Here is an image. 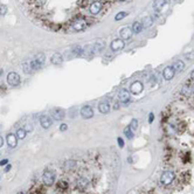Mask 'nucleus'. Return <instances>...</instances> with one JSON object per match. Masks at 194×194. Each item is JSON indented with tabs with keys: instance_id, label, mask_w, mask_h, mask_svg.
Wrapping results in <instances>:
<instances>
[{
	"instance_id": "c9c22d12",
	"label": "nucleus",
	"mask_w": 194,
	"mask_h": 194,
	"mask_svg": "<svg viewBox=\"0 0 194 194\" xmlns=\"http://www.w3.org/2000/svg\"><path fill=\"white\" fill-rule=\"evenodd\" d=\"M185 57L187 60H194V53H188V54L185 55Z\"/></svg>"
},
{
	"instance_id": "8fccbe9b",
	"label": "nucleus",
	"mask_w": 194,
	"mask_h": 194,
	"mask_svg": "<svg viewBox=\"0 0 194 194\" xmlns=\"http://www.w3.org/2000/svg\"><path fill=\"white\" fill-rule=\"evenodd\" d=\"M120 1H124V0H120Z\"/></svg>"
},
{
	"instance_id": "20e7f679",
	"label": "nucleus",
	"mask_w": 194,
	"mask_h": 194,
	"mask_svg": "<svg viewBox=\"0 0 194 194\" xmlns=\"http://www.w3.org/2000/svg\"><path fill=\"white\" fill-rule=\"evenodd\" d=\"M20 82H21V78H20L19 74L13 71V73H9L7 75V83L11 87H18Z\"/></svg>"
},
{
	"instance_id": "e433bc0d",
	"label": "nucleus",
	"mask_w": 194,
	"mask_h": 194,
	"mask_svg": "<svg viewBox=\"0 0 194 194\" xmlns=\"http://www.w3.org/2000/svg\"><path fill=\"white\" fill-rule=\"evenodd\" d=\"M36 192H37V194H46L45 188H42V187H41V188H39Z\"/></svg>"
},
{
	"instance_id": "39448f33",
	"label": "nucleus",
	"mask_w": 194,
	"mask_h": 194,
	"mask_svg": "<svg viewBox=\"0 0 194 194\" xmlns=\"http://www.w3.org/2000/svg\"><path fill=\"white\" fill-rule=\"evenodd\" d=\"M111 49L113 52H118V50H122L124 48V41L122 39H115L113 41L111 42Z\"/></svg>"
},
{
	"instance_id": "58836bf2",
	"label": "nucleus",
	"mask_w": 194,
	"mask_h": 194,
	"mask_svg": "<svg viewBox=\"0 0 194 194\" xmlns=\"http://www.w3.org/2000/svg\"><path fill=\"white\" fill-rule=\"evenodd\" d=\"M118 145H120V147H123V146H124V142H123L122 138H118Z\"/></svg>"
},
{
	"instance_id": "09e8293b",
	"label": "nucleus",
	"mask_w": 194,
	"mask_h": 194,
	"mask_svg": "<svg viewBox=\"0 0 194 194\" xmlns=\"http://www.w3.org/2000/svg\"><path fill=\"white\" fill-rule=\"evenodd\" d=\"M1 74H2V70H0V75H1Z\"/></svg>"
},
{
	"instance_id": "412c9836",
	"label": "nucleus",
	"mask_w": 194,
	"mask_h": 194,
	"mask_svg": "<svg viewBox=\"0 0 194 194\" xmlns=\"http://www.w3.org/2000/svg\"><path fill=\"white\" fill-rule=\"evenodd\" d=\"M71 54H73V56H81L83 55V52H84V49H83L81 46H75L71 48Z\"/></svg>"
},
{
	"instance_id": "f257e3e1",
	"label": "nucleus",
	"mask_w": 194,
	"mask_h": 194,
	"mask_svg": "<svg viewBox=\"0 0 194 194\" xmlns=\"http://www.w3.org/2000/svg\"><path fill=\"white\" fill-rule=\"evenodd\" d=\"M45 60H46V56L43 53H39V54H36L35 56H33L30 60H26L23 64L25 73L30 74L32 71H36V70H39L40 68L43 66Z\"/></svg>"
},
{
	"instance_id": "b1692460",
	"label": "nucleus",
	"mask_w": 194,
	"mask_h": 194,
	"mask_svg": "<svg viewBox=\"0 0 194 194\" xmlns=\"http://www.w3.org/2000/svg\"><path fill=\"white\" fill-rule=\"evenodd\" d=\"M173 68H174V70H177V71H182L184 68H185V64H184L182 61H175L174 64H173Z\"/></svg>"
},
{
	"instance_id": "7c9ffc66",
	"label": "nucleus",
	"mask_w": 194,
	"mask_h": 194,
	"mask_svg": "<svg viewBox=\"0 0 194 194\" xmlns=\"http://www.w3.org/2000/svg\"><path fill=\"white\" fill-rule=\"evenodd\" d=\"M126 15H127L126 12H120L118 14L115 16V20H116V21H120V20H122L123 18H125Z\"/></svg>"
},
{
	"instance_id": "f704fd0d",
	"label": "nucleus",
	"mask_w": 194,
	"mask_h": 194,
	"mask_svg": "<svg viewBox=\"0 0 194 194\" xmlns=\"http://www.w3.org/2000/svg\"><path fill=\"white\" fill-rule=\"evenodd\" d=\"M23 129H25L27 132H32V131H33V125H30V124H26V125L23 126Z\"/></svg>"
},
{
	"instance_id": "a211bd4d",
	"label": "nucleus",
	"mask_w": 194,
	"mask_h": 194,
	"mask_svg": "<svg viewBox=\"0 0 194 194\" xmlns=\"http://www.w3.org/2000/svg\"><path fill=\"white\" fill-rule=\"evenodd\" d=\"M76 185H77V187H78L80 189H82L83 191V189H85V188L88 187V185H89V180L87 179V178H78Z\"/></svg>"
},
{
	"instance_id": "0eeeda50",
	"label": "nucleus",
	"mask_w": 194,
	"mask_h": 194,
	"mask_svg": "<svg viewBox=\"0 0 194 194\" xmlns=\"http://www.w3.org/2000/svg\"><path fill=\"white\" fill-rule=\"evenodd\" d=\"M73 28H74L76 32H81V30H84L87 28V23L84 19H78L76 20L74 23H73Z\"/></svg>"
},
{
	"instance_id": "9d476101",
	"label": "nucleus",
	"mask_w": 194,
	"mask_h": 194,
	"mask_svg": "<svg viewBox=\"0 0 194 194\" xmlns=\"http://www.w3.org/2000/svg\"><path fill=\"white\" fill-rule=\"evenodd\" d=\"M130 91L133 94V95H137V94H140L143 91V84L142 82H139V81H136L131 84V87H130Z\"/></svg>"
},
{
	"instance_id": "4c0bfd02",
	"label": "nucleus",
	"mask_w": 194,
	"mask_h": 194,
	"mask_svg": "<svg viewBox=\"0 0 194 194\" xmlns=\"http://www.w3.org/2000/svg\"><path fill=\"white\" fill-rule=\"evenodd\" d=\"M68 129V126H67V124H62L60 126V131H66Z\"/></svg>"
},
{
	"instance_id": "6e6552de",
	"label": "nucleus",
	"mask_w": 194,
	"mask_h": 194,
	"mask_svg": "<svg viewBox=\"0 0 194 194\" xmlns=\"http://www.w3.org/2000/svg\"><path fill=\"white\" fill-rule=\"evenodd\" d=\"M174 73H175V70H174V68L173 66H168V67H166L164 69V71H163V76H164V78L166 81H170L173 78V76H174Z\"/></svg>"
},
{
	"instance_id": "ddd939ff",
	"label": "nucleus",
	"mask_w": 194,
	"mask_h": 194,
	"mask_svg": "<svg viewBox=\"0 0 194 194\" xmlns=\"http://www.w3.org/2000/svg\"><path fill=\"white\" fill-rule=\"evenodd\" d=\"M6 140H7V144L9 147H15L16 144H18V138H16V134L13 133H8L7 137H6Z\"/></svg>"
},
{
	"instance_id": "5701e85b",
	"label": "nucleus",
	"mask_w": 194,
	"mask_h": 194,
	"mask_svg": "<svg viewBox=\"0 0 194 194\" xmlns=\"http://www.w3.org/2000/svg\"><path fill=\"white\" fill-rule=\"evenodd\" d=\"M63 167H64V170H73L76 167V161L75 160H67L64 165H63Z\"/></svg>"
},
{
	"instance_id": "f8f14e48",
	"label": "nucleus",
	"mask_w": 194,
	"mask_h": 194,
	"mask_svg": "<svg viewBox=\"0 0 194 194\" xmlns=\"http://www.w3.org/2000/svg\"><path fill=\"white\" fill-rule=\"evenodd\" d=\"M118 98H120V101L122 103H127L129 101H130V94H129V91L125 89H122L120 91V94H118Z\"/></svg>"
},
{
	"instance_id": "4468645a",
	"label": "nucleus",
	"mask_w": 194,
	"mask_h": 194,
	"mask_svg": "<svg viewBox=\"0 0 194 194\" xmlns=\"http://www.w3.org/2000/svg\"><path fill=\"white\" fill-rule=\"evenodd\" d=\"M101 9H102V4L99 1H95L90 5V13H92V14H98L101 12Z\"/></svg>"
},
{
	"instance_id": "bb28decb",
	"label": "nucleus",
	"mask_w": 194,
	"mask_h": 194,
	"mask_svg": "<svg viewBox=\"0 0 194 194\" xmlns=\"http://www.w3.org/2000/svg\"><path fill=\"white\" fill-rule=\"evenodd\" d=\"M26 134H27V131L25 130V129H19L18 131H16V138L18 139H23L25 137H26Z\"/></svg>"
},
{
	"instance_id": "a19ab883",
	"label": "nucleus",
	"mask_w": 194,
	"mask_h": 194,
	"mask_svg": "<svg viewBox=\"0 0 194 194\" xmlns=\"http://www.w3.org/2000/svg\"><path fill=\"white\" fill-rule=\"evenodd\" d=\"M154 120V115L153 113H150V117H149V123H152V120Z\"/></svg>"
},
{
	"instance_id": "7ed1b4c3",
	"label": "nucleus",
	"mask_w": 194,
	"mask_h": 194,
	"mask_svg": "<svg viewBox=\"0 0 194 194\" xmlns=\"http://www.w3.org/2000/svg\"><path fill=\"white\" fill-rule=\"evenodd\" d=\"M55 178H56V175L53 171H46L42 175V181L46 186H52L55 181Z\"/></svg>"
},
{
	"instance_id": "2f4dec72",
	"label": "nucleus",
	"mask_w": 194,
	"mask_h": 194,
	"mask_svg": "<svg viewBox=\"0 0 194 194\" xmlns=\"http://www.w3.org/2000/svg\"><path fill=\"white\" fill-rule=\"evenodd\" d=\"M130 127H131V130H132V131H133V130H136V129L138 127V120H131Z\"/></svg>"
},
{
	"instance_id": "a878e982",
	"label": "nucleus",
	"mask_w": 194,
	"mask_h": 194,
	"mask_svg": "<svg viewBox=\"0 0 194 194\" xmlns=\"http://www.w3.org/2000/svg\"><path fill=\"white\" fill-rule=\"evenodd\" d=\"M68 182L66 181V180H60L59 182H57V188L59 189H61V191H66L68 188Z\"/></svg>"
},
{
	"instance_id": "de8ad7c7",
	"label": "nucleus",
	"mask_w": 194,
	"mask_h": 194,
	"mask_svg": "<svg viewBox=\"0 0 194 194\" xmlns=\"http://www.w3.org/2000/svg\"><path fill=\"white\" fill-rule=\"evenodd\" d=\"M18 194H26V193H23V192H19Z\"/></svg>"
},
{
	"instance_id": "79ce46f5",
	"label": "nucleus",
	"mask_w": 194,
	"mask_h": 194,
	"mask_svg": "<svg viewBox=\"0 0 194 194\" xmlns=\"http://www.w3.org/2000/svg\"><path fill=\"white\" fill-rule=\"evenodd\" d=\"M45 2V0H36V4L37 5H42Z\"/></svg>"
},
{
	"instance_id": "dca6fc26",
	"label": "nucleus",
	"mask_w": 194,
	"mask_h": 194,
	"mask_svg": "<svg viewBox=\"0 0 194 194\" xmlns=\"http://www.w3.org/2000/svg\"><path fill=\"white\" fill-rule=\"evenodd\" d=\"M104 41L103 40H98L96 41L94 45H92V49H94V53H101L103 49H104Z\"/></svg>"
},
{
	"instance_id": "473e14b6",
	"label": "nucleus",
	"mask_w": 194,
	"mask_h": 194,
	"mask_svg": "<svg viewBox=\"0 0 194 194\" xmlns=\"http://www.w3.org/2000/svg\"><path fill=\"white\" fill-rule=\"evenodd\" d=\"M6 12H7V7L5 5H1L0 6V15H5Z\"/></svg>"
},
{
	"instance_id": "6ab92c4d",
	"label": "nucleus",
	"mask_w": 194,
	"mask_h": 194,
	"mask_svg": "<svg viewBox=\"0 0 194 194\" xmlns=\"http://www.w3.org/2000/svg\"><path fill=\"white\" fill-rule=\"evenodd\" d=\"M165 4H166V0H154L152 4V7L154 11H160L165 6Z\"/></svg>"
},
{
	"instance_id": "423d86ee",
	"label": "nucleus",
	"mask_w": 194,
	"mask_h": 194,
	"mask_svg": "<svg viewBox=\"0 0 194 194\" xmlns=\"http://www.w3.org/2000/svg\"><path fill=\"white\" fill-rule=\"evenodd\" d=\"M81 116H82L83 118H85V120L91 118V117L94 116V110H92V108L89 106V105L83 106L82 109H81Z\"/></svg>"
},
{
	"instance_id": "72a5a7b5",
	"label": "nucleus",
	"mask_w": 194,
	"mask_h": 194,
	"mask_svg": "<svg viewBox=\"0 0 194 194\" xmlns=\"http://www.w3.org/2000/svg\"><path fill=\"white\" fill-rule=\"evenodd\" d=\"M189 160H191V153H189V152H186V154H185V157H184V163L187 164Z\"/></svg>"
},
{
	"instance_id": "ea45409f",
	"label": "nucleus",
	"mask_w": 194,
	"mask_h": 194,
	"mask_svg": "<svg viewBox=\"0 0 194 194\" xmlns=\"http://www.w3.org/2000/svg\"><path fill=\"white\" fill-rule=\"evenodd\" d=\"M7 163H8V160H7V159H4V160H1V161H0V166H4V165H7Z\"/></svg>"
},
{
	"instance_id": "cd10ccee",
	"label": "nucleus",
	"mask_w": 194,
	"mask_h": 194,
	"mask_svg": "<svg viewBox=\"0 0 194 194\" xmlns=\"http://www.w3.org/2000/svg\"><path fill=\"white\" fill-rule=\"evenodd\" d=\"M185 131H186V124L184 122H181V123H179L177 125V132L178 133H184Z\"/></svg>"
},
{
	"instance_id": "9b49d317",
	"label": "nucleus",
	"mask_w": 194,
	"mask_h": 194,
	"mask_svg": "<svg viewBox=\"0 0 194 194\" xmlns=\"http://www.w3.org/2000/svg\"><path fill=\"white\" fill-rule=\"evenodd\" d=\"M52 116L55 120H62L64 118V110L60 109V108H56L52 111Z\"/></svg>"
},
{
	"instance_id": "f3484780",
	"label": "nucleus",
	"mask_w": 194,
	"mask_h": 194,
	"mask_svg": "<svg viewBox=\"0 0 194 194\" xmlns=\"http://www.w3.org/2000/svg\"><path fill=\"white\" fill-rule=\"evenodd\" d=\"M50 62L53 64H55V66H59V64H61L63 62V56L61 55L60 53H55L52 56V59H50Z\"/></svg>"
},
{
	"instance_id": "49530a36",
	"label": "nucleus",
	"mask_w": 194,
	"mask_h": 194,
	"mask_svg": "<svg viewBox=\"0 0 194 194\" xmlns=\"http://www.w3.org/2000/svg\"><path fill=\"white\" fill-rule=\"evenodd\" d=\"M191 78H192V80L194 81V70L192 71V73H191Z\"/></svg>"
},
{
	"instance_id": "aec40b11",
	"label": "nucleus",
	"mask_w": 194,
	"mask_h": 194,
	"mask_svg": "<svg viewBox=\"0 0 194 194\" xmlns=\"http://www.w3.org/2000/svg\"><path fill=\"white\" fill-rule=\"evenodd\" d=\"M98 110L102 113H108V112L110 111V104L108 102H102L98 105Z\"/></svg>"
},
{
	"instance_id": "4be33fe9",
	"label": "nucleus",
	"mask_w": 194,
	"mask_h": 194,
	"mask_svg": "<svg viewBox=\"0 0 194 194\" xmlns=\"http://www.w3.org/2000/svg\"><path fill=\"white\" fill-rule=\"evenodd\" d=\"M193 92H194V88L191 85H185L184 88H182V90H181V94L182 95H185V96H187V97H189L191 95H193Z\"/></svg>"
},
{
	"instance_id": "2eb2a0df",
	"label": "nucleus",
	"mask_w": 194,
	"mask_h": 194,
	"mask_svg": "<svg viewBox=\"0 0 194 194\" xmlns=\"http://www.w3.org/2000/svg\"><path fill=\"white\" fill-rule=\"evenodd\" d=\"M40 124H41V126L43 127V129H48V127H50L52 125V120L48 117V116H41V118H40Z\"/></svg>"
},
{
	"instance_id": "c85d7f7f",
	"label": "nucleus",
	"mask_w": 194,
	"mask_h": 194,
	"mask_svg": "<svg viewBox=\"0 0 194 194\" xmlns=\"http://www.w3.org/2000/svg\"><path fill=\"white\" fill-rule=\"evenodd\" d=\"M152 23H153V16H147L143 21V27H149L152 25Z\"/></svg>"
},
{
	"instance_id": "f03ea898",
	"label": "nucleus",
	"mask_w": 194,
	"mask_h": 194,
	"mask_svg": "<svg viewBox=\"0 0 194 194\" xmlns=\"http://www.w3.org/2000/svg\"><path fill=\"white\" fill-rule=\"evenodd\" d=\"M174 178H175V174L173 171H166L165 173L161 174L160 177V182L161 185H170L172 181H174Z\"/></svg>"
},
{
	"instance_id": "1a4fd4ad",
	"label": "nucleus",
	"mask_w": 194,
	"mask_h": 194,
	"mask_svg": "<svg viewBox=\"0 0 194 194\" xmlns=\"http://www.w3.org/2000/svg\"><path fill=\"white\" fill-rule=\"evenodd\" d=\"M132 34H133V32H132V29L130 27H123L120 32V35L122 37V40H129L130 37L132 36Z\"/></svg>"
},
{
	"instance_id": "37998d69",
	"label": "nucleus",
	"mask_w": 194,
	"mask_h": 194,
	"mask_svg": "<svg viewBox=\"0 0 194 194\" xmlns=\"http://www.w3.org/2000/svg\"><path fill=\"white\" fill-rule=\"evenodd\" d=\"M11 167H12L11 165H7V166H6V168H5V172H8V171H9V170H11Z\"/></svg>"
},
{
	"instance_id": "393cba45",
	"label": "nucleus",
	"mask_w": 194,
	"mask_h": 194,
	"mask_svg": "<svg viewBox=\"0 0 194 194\" xmlns=\"http://www.w3.org/2000/svg\"><path fill=\"white\" fill-rule=\"evenodd\" d=\"M132 32L133 33H136V34H138V33H140L143 29V23H134L133 25H132Z\"/></svg>"
},
{
	"instance_id": "c03bdc74",
	"label": "nucleus",
	"mask_w": 194,
	"mask_h": 194,
	"mask_svg": "<svg viewBox=\"0 0 194 194\" xmlns=\"http://www.w3.org/2000/svg\"><path fill=\"white\" fill-rule=\"evenodd\" d=\"M4 145V139H2V137H0V147Z\"/></svg>"
},
{
	"instance_id": "c756f323",
	"label": "nucleus",
	"mask_w": 194,
	"mask_h": 194,
	"mask_svg": "<svg viewBox=\"0 0 194 194\" xmlns=\"http://www.w3.org/2000/svg\"><path fill=\"white\" fill-rule=\"evenodd\" d=\"M124 133H125L126 138H129V139H132V138H133V131L131 130V127H126V129L124 130Z\"/></svg>"
},
{
	"instance_id": "a18cd8bd",
	"label": "nucleus",
	"mask_w": 194,
	"mask_h": 194,
	"mask_svg": "<svg viewBox=\"0 0 194 194\" xmlns=\"http://www.w3.org/2000/svg\"><path fill=\"white\" fill-rule=\"evenodd\" d=\"M113 109H120V105H118V103H115V106H113Z\"/></svg>"
}]
</instances>
